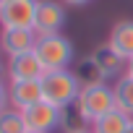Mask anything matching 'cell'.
<instances>
[{"instance_id": "10", "label": "cell", "mask_w": 133, "mask_h": 133, "mask_svg": "<svg viewBox=\"0 0 133 133\" xmlns=\"http://www.w3.org/2000/svg\"><path fill=\"white\" fill-rule=\"evenodd\" d=\"M107 44L128 63L130 57H133V21L130 18H125V21H117L115 26H112V31H110V39H107Z\"/></svg>"}, {"instance_id": "9", "label": "cell", "mask_w": 133, "mask_h": 133, "mask_svg": "<svg viewBox=\"0 0 133 133\" xmlns=\"http://www.w3.org/2000/svg\"><path fill=\"white\" fill-rule=\"evenodd\" d=\"M8 99L13 110H29L31 104L42 102V81H8Z\"/></svg>"}, {"instance_id": "2", "label": "cell", "mask_w": 133, "mask_h": 133, "mask_svg": "<svg viewBox=\"0 0 133 133\" xmlns=\"http://www.w3.org/2000/svg\"><path fill=\"white\" fill-rule=\"evenodd\" d=\"M34 52L44 71H68L73 63V42L63 34H44L37 37Z\"/></svg>"}, {"instance_id": "6", "label": "cell", "mask_w": 133, "mask_h": 133, "mask_svg": "<svg viewBox=\"0 0 133 133\" xmlns=\"http://www.w3.org/2000/svg\"><path fill=\"white\" fill-rule=\"evenodd\" d=\"M63 24H65V8L57 3V0H39L37 16H34V31H37V37L60 34Z\"/></svg>"}, {"instance_id": "11", "label": "cell", "mask_w": 133, "mask_h": 133, "mask_svg": "<svg viewBox=\"0 0 133 133\" xmlns=\"http://www.w3.org/2000/svg\"><path fill=\"white\" fill-rule=\"evenodd\" d=\"M91 60H94V65H97V68L102 71V76L104 78H112V76H117L120 71H123V65H125V60L104 42V44H97L94 47V52L89 55Z\"/></svg>"}, {"instance_id": "16", "label": "cell", "mask_w": 133, "mask_h": 133, "mask_svg": "<svg viewBox=\"0 0 133 133\" xmlns=\"http://www.w3.org/2000/svg\"><path fill=\"white\" fill-rule=\"evenodd\" d=\"M73 73H76L81 89H86V86H97V84H104V76H102V71L97 68V65H94L91 57H86V60L81 63V68L73 71Z\"/></svg>"}, {"instance_id": "17", "label": "cell", "mask_w": 133, "mask_h": 133, "mask_svg": "<svg viewBox=\"0 0 133 133\" xmlns=\"http://www.w3.org/2000/svg\"><path fill=\"white\" fill-rule=\"evenodd\" d=\"M8 107H11V99H8V84H5V86H0V115Z\"/></svg>"}, {"instance_id": "15", "label": "cell", "mask_w": 133, "mask_h": 133, "mask_svg": "<svg viewBox=\"0 0 133 133\" xmlns=\"http://www.w3.org/2000/svg\"><path fill=\"white\" fill-rule=\"evenodd\" d=\"M0 133H29V130H26L24 112L8 107L3 115H0Z\"/></svg>"}, {"instance_id": "19", "label": "cell", "mask_w": 133, "mask_h": 133, "mask_svg": "<svg viewBox=\"0 0 133 133\" xmlns=\"http://www.w3.org/2000/svg\"><path fill=\"white\" fill-rule=\"evenodd\" d=\"M5 78H8V71H5V65L0 63V86H5Z\"/></svg>"}, {"instance_id": "4", "label": "cell", "mask_w": 133, "mask_h": 133, "mask_svg": "<svg viewBox=\"0 0 133 133\" xmlns=\"http://www.w3.org/2000/svg\"><path fill=\"white\" fill-rule=\"evenodd\" d=\"M39 0H8L0 8V26L3 29H34Z\"/></svg>"}, {"instance_id": "8", "label": "cell", "mask_w": 133, "mask_h": 133, "mask_svg": "<svg viewBox=\"0 0 133 133\" xmlns=\"http://www.w3.org/2000/svg\"><path fill=\"white\" fill-rule=\"evenodd\" d=\"M37 44V31L34 29H3L0 31V50L8 57L31 52Z\"/></svg>"}, {"instance_id": "25", "label": "cell", "mask_w": 133, "mask_h": 133, "mask_svg": "<svg viewBox=\"0 0 133 133\" xmlns=\"http://www.w3.org/2000/svg\"><path fill=\"white\" fill-rule=\"evenodd\" d=\"M29 133H31V130H29Z\"/></svg>"}, {"instance_id": "21", "label": "cell", "mask_w": 133, "mask_h": 133, "mask_svg": "<svg viewBox=\"0 0 133 133\" xmlns=\"http://www.w3.org/2000/svg\"><path fill=\"white\" fill-rule=\"evenodd\" d=\"M125 133H133V123H130V125H128V130H125Z\"/></svg>"}, {"instance_id": "14", "label": "cell", "mask_w": 133, "mask_h": 133, "mask_svg": "<svg viewBox=\"0 0 133 133\" xmlns=\"http://www.w3.org/2000/svg\"><path fill=\"white\" fill-rule=\"evenodd\" d=\"M60 130H63V133H86V130H89V123L84 120V115H81L76 107H68V110H63Z\"/></svg>"}, {"instance_id": "18", "label": "cell", "mask_w": 133, "mask_h": 133, "mask_svg": "<svg viewBox=\"0 0 133 133\" xmlns=\"http://www.w3.org/2000/svg\"><path fill=\"white\" fill-rule=\"evenodd\" d=\"M65 5H73V8H81V5H86V3H91V0H63Z\"/></svg>"}, {"instance_id": "12", "label": "cell", "mask_w": 133, "mask_h": 133, "mask_svg": "<svg viewBox=\"0 0 133 133\" xmlns=\"http://www.w3.org/2000/svg\"><path fill=\"white\" fill-rule=\"evenodd\" d=\"M130 123H133V117L125 115V112H120V110L115 107V110L104 112L102 117H97V120L89 125V130H91V133H125Z\"/></svg>"}, {"instance_id": "3", "label": "cell", "mask_w": 133, "mask_h": 133, "mask_svg": "<svg viewBox=\"0 0 133 133\" xmlns=\"http://www.w3.org/2000/svg\"><path fill=\"white\" fill-rule=\"evenodd\" d=\"M73 107H76V110L84 115V120L91 125L97 117H102L104 112L115 110V94H112V86L97 84V86L81 89V94H78V99H76Z\"/></svg>"}, {"instance_id": "24", "label": "cell", "mask_w": 133, "mask_h": 133, "mask_svg": "<svg viewBox=\"0 0 133 133\" xmlns=\"http://www.w3.org/2000/svg\"><path fill=\"white\" fill-rule=\"evenodd\" d=\"M86 133H91V130H86Z\"/></svg>"}, {"instance_id": "20", "label": "cell", "mask_w": 133, "mask_h": 133, "mask_svg": "<svg viewBox=\"0 0 133 133\" xmlns=\"http://www.w3.org/2000/svg\"><path fill=\"white\" fill-rule=\"evenodd\" d=\"M125 73H128V76H133V57L125 63Z\"/></svg>"}, {"instance_id": "5", "label": "cell", "mask_w": 133, "mask_h": 133, "mask_svg": "<svg viewBox=\"0 0 133 133\" xmlns=\"http://www.w3.org/2000/svg\"><path fill=\"white\" fill-rule=\"evenodd\" d=\"M60 117H63V110H57L55 104H50L44 99L31 104L29 110H24L26 130H31V133H52V130H57Z\"/></svg>"}, {"instance_id": "22", "label": "cell", "mask_w": 133, "mask_h": 133, "mask_svg": "<svg viewBox=\"0 0 133 133\" xmlns=\"http://www.w3.org/2000/svg\"><path fill=\"white\" fill-rule=\"evenodd\" d=\"M5 3H8V0H0V8H3V5H5Z\"/></svg>"}, {"instance_id": "13", "label": "cell", "mask_w": 133, "mask_h": 133, "mask_svg": "<svg viewBox=\"0 0 133 133\" xmlns=\"http://www.w3.org/2000/svg\"><path fill=\"white\" fill-rule=\"evenodd\" d=\"M112 94H115V107H117L120 112H125V115L133 117V76L123 73V76L115 81Z\"/></svg>"}, {"instance_id": "7", "label": "cell", "mask_w": 133, "mask_h": 133, "mask_svg": "<svg viewBox=\"0 0 133 133\" xmlns=\"http://www.w3.org/2000/svg\"><path fill=\"white\" fill-rule=\"evenodd\" d=\"M5 71H8V81H42V76L47 73L34 50L16 55V57H8Z\"/></svg>"}, {"instance_id": "23", "label": "cell", "mask_w": 133, "mask_h": 133, "mask_svg": "<svg viewBox=\"0 0 133 133\" xmlns=\"http://www.w3.org/2000/svg\"><path fill=\"white\" fill-rule=\"evenodd\" d=\"M0 55H3V50H0Z\"/></svg>"}, {"instance_id": "1", "label": "cell", "mask_w": 133, "mask_h": 133, "mask_svg": "<svg viewBox=\"0 0 133 133\" xmlns=\"http://www.w3.org/2000/svg\"><path fill=\"white\" fill-rule=\"evenodd\" d=\"M78 94H81V84L73 71H47L42 76V97L57 110L73 107Z\"/></svg>"}]
</instances>
